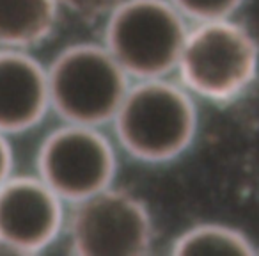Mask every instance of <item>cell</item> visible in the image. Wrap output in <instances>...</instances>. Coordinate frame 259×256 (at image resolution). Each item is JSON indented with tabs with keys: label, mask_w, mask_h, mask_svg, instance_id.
Here are the masks:
<instances>
[{
	"label": "cell",
	"mask_w": 259,
	"mask_h": 256,
	"mask_svg": "<svg viewBox=\"0 0 259 256\" xmlns=\"http://www.w3.org/2000/svg\"><path fill=\"white\" fill-rule=\"evenodd\" d=\"M47 68L52 112L59 121L110 126L134 82L103 41L68 45Z\"/></svg>",
	"instance_id": "cell-3"
},
{
	"label": "cell",
	"mask_w": 259,
	"mask_h": 256,
	"mask_svg": "<svg viewBox=\"0 0 259 256\" xmlns=\"http://www.w3.org/2000/svg\"><path fill=\"white\" fill-rule=\"evenodd\" d=\"M190 23L234 18L247 0H170Z\"/></svg>",
	"instance_id": "cell-11"
},
{
	"label": "cell",
	"mask_w": 259,
	"mask_h": 256,
	"mask_svg": "<svg viewBox=\"0 0 259 256\" xmlns=\"http://www.w3.org/2000/svg\"><path fill=\"white\" fill-rule=\"evenodd\" d=\"M61 13L59 0H0V48L34 50L52 38Z\"/></svg>",
	"instance_id": "cell-9"
},
{
	"label": "cell",
	"mask_w": 259,
	"mask_h": 256,
	"mask_svg": "<svg viewBox=\"0 0 259 256\" xmlns=\"http://www.w3.org/2000/svg\"><path fill=\"white\" fill-rule=\"evenodd\" d=\"M257 75L259 41L236 16L192 23L174 77L199 101L238 100Z\"/></svg>",
	"instance_id": "cell-2"
},
{
	"label": "cell",
	"mask_w": 259,
	"mask_h": 256,
	"mask_svg": "<svg viewBox=\"0 0 259 256\" xmlns=\"http://www.w3.org/2000/svg\"><path fill=\"white\" fill-rule=\"evenodd\" d=\"M170 252L178 256L188 254H240L255 256L259 247L238 226L217 221H202L174 237Z\"/></svg>",
	"instance_id": "cell-10"
},
{
	"label": "cell",
	"mask_w": 259,
	"mask_h": 256,
	"mask_svg": "<svg viewBox=\"0 0 259 256\" xmlns=\"http://www.w3.org/2000/svg\"><path fill=\"white\" fill-rule=\"evenodd\" d=\"M52 112L48 68L32 50L0 48V132L20 135Z\"/></svg>",
	"instance_id": "cell-8"
},
{
	"label": "cell",
	"mask_w": 259,
	"mask_h": 256,
	"mask_svg": "<svg viewBox=\"0 0 259 256\" xmlns=\"http://www.w3.org/2000/svg\"><path fill=\"white\" fill-rule=\"evenodd\" d=\"M119 152L149 166L181 159L199 134V100L176 79L134 80L110 123Z\"/></svg>",
	"instance_id": "cell-1"
},
{
	"label": "cell",
	"mask_w": 259,
	"mask_h": 256,
	"mask_svg": "<svg viewBox=\"0 0 259 256\" xmlns=\"http://www.w3.org/2000/svg\"><path fill=\"white\" fill-rule=\"evenodd\" d=\"M119 2L121 0H59L62 11H69L82 20H101V22L110 15Z\"/></svg>",
	"instance_id": "cell-12"
},
{
	"label": "cell",
	"mask_w": 259,
	"mask_h": 256,
	"mask_svg": "<svg viewBox=\"0 0 259 256\" xmlns=\"http://www.w3.org/2000/svg\"><path fill=\"white\" fill-rule=\"evenodd\" d=\"M15 174V152L11 146V135L0 132V185Z\"/></svg>",
	"instance_id": "cell-13"
},
{
	"label": "cell",
	"mask_w": 259,
	"mask_h": 256,
	"mask_svg": "<svg viewBox=\"0 0 259 256\" xmlns=\"http://www.w3.org/2000/svg\"><path fill=\"white\" fill-rule=\"evenodd\" d=\"M190 25L170 0H121L101 41L132 80L172 77Z\"/></svg>",
	"instance_id": "cell-4"
},
{
	"label": "cell",
	"mask_w": 259,
	"mask_h": 256,
	"mask_svg": "<svg viewBox=\"0 0 259 256\" xmlns=\"http://www.w3.org/2000/svg\"><path fill=\"white\" fill-rule=\"evenodd\" d=\"M64 237L80 256H141L155 240V221L144 199L114 185L69 205Z\"/></svg>",
	"instance_id": "cell-6"
},
{
	"label": "cell",
	"mask_w": 259,
	"mask_h": 256,
	"mask_svg": "<svg viewBox=\"0 0 259 256\" xmlns=\"http://www.w3.org/2000/svg\"><path fill=\"white\" fill-rule=\"evenodd\" d=\"M68 206L37 174L9 176L0 185V251H47L64 237Z\"/></svg>",
	"instance_id": "cell-7"
},
{
	"label": "cell",
	"mask_w": 259,
	"mask_h": 256,
	"mask_svg": "<svg viewBox=\"0 0 259 256\" xmlns=\"http://www.w3.org/2000/svg\"><path fill=\"white\" fill-rule=\"evenodd\" d=\"M119 153L105 126L61 121L37 148L36 174L73 205L115 184Z\"/></svg>",
	"instance_id": "cell-5"
}]
</instances>
